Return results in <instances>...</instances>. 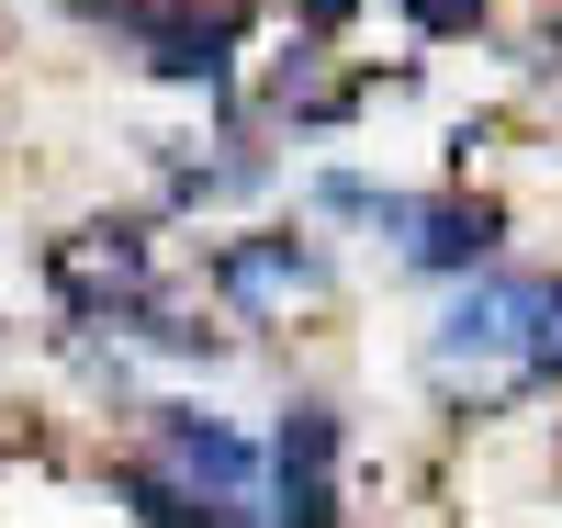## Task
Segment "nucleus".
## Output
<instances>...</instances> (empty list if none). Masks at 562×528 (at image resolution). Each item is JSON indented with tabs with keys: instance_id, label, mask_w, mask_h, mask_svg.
<instances>
[{
	"instance_id": "f257e3e1",
	"label": "nucleus",
	"mask_w": 562,
	"mask_h": 528,
	"mask_svg": "<svg viewBox=\"0 0 562 528\" xmlns=\"http://www.w3.org/2000/svg\"><path fill=\"white\" fill-rule=\"evenodd\" d=\"M562 360V281L551 270H473L428 326L439 382H540Z\"/></svg>"
},
{
	"instance_id": "f03ea898",
	"label": "nucleus",
	"mask_w": 562,
	"mask_h": 528,
	"mask_svg": "<svg viewBox=\"0 0 562 528\" xmlns=\"http://www.w3.org/2000/svg\"><path fill=\"white\" fill-rule=\"evenodd\" d=\"M147 416H158V450H169L180 495H203L214 517H259V450L225 416H203V405H147Z\"/></svg>"
},
{
	"instance_id": "7ed1b4c3",
	"label": "nucleus",
	"mask_w": 562,
	"mask_h": 528,
	"mask_svg": "<svg viewBox=\"0 0 562 528\" xmlns=\"http://www.w3.org/2000/svg\"><path fill=\"white\" fill-rule=\"evenodd\" d=\"M270 484H281V528H338V416H326V405L281 416Z\"/></svg>"
},
{
	"instance_id": "20e7f679",
	"label": "nucleus",
	"mask_w": 562,
	"mask_h": 528,
	"mask_svg": "<svg viewBox=\"0 0 562 528\" xmlns=\"http://www.w3.org/2000/svg\"><path fill=\"white\" fill-rule=\"evenodd\" d=\"M495 203H461V191H405V225H394V248H405V270H461L473 281L484 259H495Z\"/></svg>"
},
{
	"instance_id": "39448f33",
	"label": "nucleus",
	"mask_w": 562,
	"mask_h": 528,
	"mask_svg": "<svg viewBox=\"0 0 562 528\" xmlns=\"http://www.w3.org/2000/svg\"><path fill=\"white\" fill-rule=\"evenodd\" d=\"M214 281H225V304H237V315H259V304H281V293H315V281H326V248H315V236H248V248L214 259Z\"/></svg>"
},
{
	"instance_id": "423d86ee",
	"label": "nucleus",
	"mask_w": 562,
	"mask_h": 528,
	"mask_svg": "<svg viewBox=\"0 0 562 528\" xmlns=\"http://www.w3.org/2000/svg\"><path fill=\"white\" fill-rule=\"evenodd\" d=\"M135 34H147V68L169 79H225V57H237V12H135Z\"/></svg>"
},
{
	"instance_id": "0eeeda50",
	"label": "nucleus",
	"mask_w": 562,
	"mask_h": 528,
	"mask_svg": "<svg viewBox=\"0 0 562 528\" xmlns=\"http://www.w3.org/2000/svg\"><path fill=\"white\" fill-rule=\"evenodd\" d=\"M405 12H416V34H473L484 0H405Z\"/></svg>"
},
{
	"instance_id": "6e6552de",
	"label": "nucleus",
	"mask_w": 562,
	"mask_h": 528,
	"mask_svg": "<svg viewBox=\"0 0 562 528\" xmlns=\"http://www.w3.org/2000/svg\"><path fill=\"white\" fill-rule=\"evenodd\" d=\"M293 12H304V23L326 34V23H349V12H360V0H293Z\"/></svg>"
},
{
	"instance_id": "1a4fd4ad",
	"label": "nucleus",
	"mask_w": 562,
	"mask_h": 528,
	"mask_svg": "<svg viewBox=\"0 0 562 528\" xmlns=\"http://www.w3.org/2000/svg\"><path fill=\"white\" fill-rule=\"evenodd\" d=\"M68 12H102V23L124 12V23H135V12H147V0H68Z\"/></svg>"
},
{
	"instance_id": "9d476101",
	"label": "nucleus",
	"mask_w": 562,
	"mask_h": 528,
	"mask_svg": "<svg viewBox=\"0 0 562 528\" xmlns=\"http://www.w3.org/2000/svg\"><path fill=\"white\" fill-rule=\"evenodd\" d=\"M551 12H562V0H551Z\"/></svg>"
}]
</instances>
